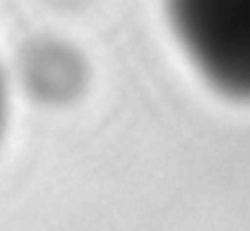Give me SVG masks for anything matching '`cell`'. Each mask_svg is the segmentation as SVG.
Wrapping results in <instances>:
<instances>
[{"label": "cell", "mask_w": 250, "mask_h": 231, "mask_svg": "<svg viewBox=\"0 0 250 231\" xmlns=\"http://www.w3.org/2000/svg\"><path fill=\"white\" fill-rule=\"evenodd\" d=\"M169 16L210 78L234 91L250 89V0H169Z\"/></svg>", "instance_id": "obj_1"}, {"label": "cell", "mask_w": 250, "mask_h": 231, "mask_svg": "<svg viewBox=\"0 0 250 231\" xmlns=\"http://www.w3.org/2000/svg\"><path fill=\"white\" fill-rule=\"evenodd\" d=\"M0 116H3V91H0Z\"/></svg>", "instance_id": "obj_2"}]
</instances>
